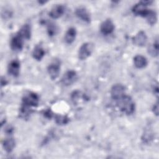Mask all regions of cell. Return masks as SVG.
Returning a JSON list of instances; mask_svg holds the SVG:
<instances>
[{"mask_svg":"<svg viewBox=\"0 0 159 159\" xmlns=\"http://www.w3.org/2000/svg\"><path fill=\"white\" fill-rule=\"evenodd\" d=\"M45 55V50L40 45H37L33 50L32 57L36 60H41Z\"/></svg>","mask_w":159,"mask_h":159,"instance_id":"cell-18","label":"cell"},{"mask_svg":"<svg viewBox=\"0 0 159 159\" xmlns=\"http://www.w3.org/2000/svg\"><path fill=\"white\" fill-rule=\"evenodd\" d=\"M148 52L151 56L154 57L158 55V42L157 39L148 47Z\"/></svg>","mask_w":159,"mask_h":159,"instance_id":"cell-21","label":"cell"},{"mask_svg":"<svg viewBox=\"0 0 159 159\" xmlns=\"http://www.w3.org/2000/svg\"><path fill=\"white\" fill-rule=\"evenodd\" d=\"M111 97L113 99L117 101L125 95V88L121 84H116L112 86L111 89Z\"/></svg>","mask_w":159,"mask_h":159,"instance_id":"cell-5","label":"cell"},{"mask_svg":"<svg viewBox=\"0 0 159 159\" xmlns=\"http://www.w3.org/2000/svg\"><path fill=\"white\" fill-rule=\"evenodd\" d=\"M145 17L146 18L148 23L150 25H154L156 24L157 21V13L152 11L149 9L147 14H146V16H145Z\"/></svg>","mask_w":159,"mask_h":159,"instance_id":"cell-20","label":"cell"},{"mask_svg":"<svg viewBox=\"0 0 159 159\" xmlns=\"http://www.w3.org/2000/svg\"><path fill=\"white\" fill-rule=\"evenodd\" d=\"M69 119L66 116H61V115H57L55 117V122L57 124L59 125H64L68 122Z\"/></svg>","mask_w":159,"mask_h":159,"instance_id":"cell-22","label":"cell"},{"mask_svg":"<svg viewBox=\"0 0 159 159\" xmlns=\"http://www.w3.org/2000/svg\"><path fill=\"white\" fill-rule=\"evenodd\" d=\"M153 91H154L155 94L157 96V97H158V86H156V87L154 88Z\"/></svg>","mask_w":159,"mask_h":159,"instance_id":"cell-26","label":"cell"},{"mask_svg":"<svg viewBox=\"0 0 159 159\" xmlns=\"http://www.w3.org/2000/svg\"><path fill=\"white\" fill-rule=\"evenodd\" d=\"M152 110H153V113H154L156 116H158V102H157L155 104H154Z\"/></svg>","mask_w":159,"mask_h":159,"instance_id":"cell-25","label":"cell"},{"mask_svg":"<svg viewBox=\"0 0 159 159\" xmlns=\"http://www.w3.org/2000/svg\"><path fill=\"white\" fill-rule=\"evenodd\" d=\"M94 47V44L91 42H86L82 44L78 51L79 59L84 60L88 58L93 53Z\"/></svg>","mask_w":159,"mask_h":159,"instance_id":"cell-3","label":"cell"},{"mask_svg":"<svg viewBox=\"0 0 159 159\" xmlns=\"http://www.w3.org/2000/svg\"><path fill=\"white\" fill-rule=\"evenodd\" d=\"M23 38L17 33L11 40V48L12 50L19 52L23 48Z\"/></svg>","mask_w":159,"mask_h":159,"instance_id":"cell-9","label":"cell"},{"mask_svg":"<svg viewBox=\"0 0 159 159\" xmlns=\"http://www.w3.org/2000/svg\"><path fill=\"white\" fill-rule=\"evenodd\" d=\"M133 43L138 47H143L147 42V36L145 32L140 30L132 37Z\"/></svg>","mask_w":159,"mask_h":159,"instance_id":"cell-8","label":"cell"},{"mask_svg":"<svg viewBox=\"0 0 159 159\" xmlns=\"http://www.w3.org/2000/svg\"><path fill=\"white\" fill-rule=\"evenodd\" d=\"M114 30V25L111 19H106L100 25V30L104 35L111 34Z\"/></svg>","mask_w":159,"mask_h":159,"instance_id":"cell-11","label":"cell"},{"mask_svg":"<svg viewBox=\"0 0 159 159\" xmlns=\"http://www.w3.org/2000/svg\"><path fill=\"white\" fill-rule=\"evenodd\" d=\"M77 79V74L74 70L66 71L61 78V83L65 86L71 85Z\"/></svg>","mask_w":159,"mask_h":159,"instance_id":"cell-7","label":"cell"},{"mask_svg":"<svg viewBox=\"0 0 159 159\" xmlns=\"http://www.w3.org/2000/svg\"><path fill=\"white\" fill-rule=\"evenodd\" d=\"M76 30L74 27H70L66 31L65 35V41L68 44L72 43L76 38Z\"/></svg>","mask_w":159,"mask_h":159,"instance_id":"cell-15","label":"cell"},{"mask_svg":"<svg viewBox=\"0 0 159 159\" xmlns=\"http://www.w3.org/2000/svg\"><path fill=\"white\" fill-rule=\"evenodd\" d=\"M76 16L85 22L89 23L91 21V17L89 13L85 7H80L75 11Z\"/></svg>","mask_w":159,"mask_h":159,"instance_id":"cell-12","label":"cell"},{"mask_svg":"<svg viewBox=\"0 0 159 159\" xmlns=\"http://www.w3.org/2000/svg\"><path fill=\"white\" fill-rule=\"evenodd\" d=\"M65 9V8L63 5L57 4L51 9L49 15L53 19H58L64 14Z\"/></svg>","mask_w":159,"mask_h":159,"instance_id":"cell-13","label":"cell"},{"mask_svg":"<svg viewBox=\"0 0 159 159\" xmlns=\"http://www.w3.org/2000/svg\"><path fill=\"white\" fill-rule=\"evenodd\" d=\"M152 1H140L137 4H135L132 7V12L136 16H139L145 17L149 9L147 8V6L150 5Z\"/></svg>","mask_w":159,"mask_h":159,"instance_id":"cell-2","label":"cell"},{"mask_svg":"<svg viewBox=\"0 0 159 159\" xmlns=\"http://www.w3.org/2000/svg\"><path fill=\"white\" fill-rule=\"evenodd\" d=\"M153 139V134L152 133L149 131V130H147L144 132V134H143V136L142 137V140L143 142L148 143H149Z\"/></svg>","mask_w":159,"mask_h":159,"instance_id":"cell-23","label":"cell"},{"mask_svg":"<svg viewBox=\"0 0 159 159\" xmlns=\"http://www.w3.org/2000/svg\"><path fill=\"white\" fill-rule=\"evenodd\" d=\"M117 106L119 109L127 115H130L135 111V103L130 96L124 95L117 100Z\"/></svg>","mask_w":159,"mask_h":159,"instance_id":"cell-1","label":"cell"},{"mask_svg":"<svg viewBox=\"0 0 159 159\" xmlns=\"http://www.w3.org/2000/svg\"><path fill=\"white\" fill-rule=\"evenodd\" d=\"M20 63L17 60L11 61L7 66V71L9 75L14 77L19 76L20 73Z\"/></svg>","mask_w":159,"mask_h":159,"instance_id":"cell-10","label":"cell"},{"mask_svg":"<svg viewBox=\"0 0 159 159\" xmlns=\"http://www.w3.org/2000/svg\"><path fill=\"white\" fill-rule=\"evenodd\" d=\"M32 112V110L31 109V107H29L28 106L22 104L21 107L20 108V111H19V115L20 117L23 119H27L29 117Z\"/></svg>","mask_w":159,"mask_h":159,"instance_id":"cell-19","label":"cell"},{"mask_svg":"<svg viewBox=\"0 0 159 159\" xmlns=\"http://www.w3.org/2000/svg\"><path fill=\"white\" fill-rule=\"evenodd\" d=\"M57 28L56 25L53 23H50L47 26V32L50 36H53L56 34Z\"/></svg>","mask_w":159,"mask_h":159,"instance_id":"cell-24","label":"cell"},{"mask_svg":"<svg viewBox=\"0 0 159 159\" xmlns=\"http://www.w3.org/2000/svg\"><path fill=\"white\" fill-rule=\"evenodd\" d=\"M24 39L29 40L31 37V28L30 26L26 24H24L17 32Z\"/></svg>","mask_w":159,"mask_h":159,"instance_id":"cell-16","label":"cell"},{"mask_svg":"<svg viewBox=\"0 0 159 159\" xmlns=\"http://www.w3.org/2000/svg\"><path fill=\"white\" fill-rule=\"evenodd\" d=\"M134 63L136 68L140 69L145 68L147 65L148 61L145 57L141 55H137L134 58Z\"/></svg>","mask_w":159,"mask_h":159,"instance_id":"cell-14","label":"cell"},{"mask_svg":"<svg viewBox=\"0 0 159 159\" xmlns=\"http://www.w3.org/2000/svg\"><path fill=\"white\" fill-rule=\"evenodd\" d=\"M60 63L58 60H54L47 67L48 73L52 80L56 79L60 73Z\"/></svg>","mask_w":159,"mask_h":159,"instance_id":"cell-6","label":"cell"},{"mask_svg":"<svg viewBox=\"0 0 159 159\" xmlns=\"http://www.w3.org/2000/svg\"><path fill=\"white\" fill-rule=\"evenodd\" d=\"M39 98L38 95L32 92H29L25 94L22 98V104L28 106L29 107H36L38 106Z\"/></svg>","mask_w":159,"mask_h":159,"instance_id":"cell-4","label":"cell"},{"mask_svg":"<svg viewBox=\"0 0 159 159\" xmlns=\"http://www.w3.org/2000/svg\"><path fill=\"white\" fill-rule=\"evenodd\" d=\"M16 145V142L12 138L5 139L2 142V147L4 150L7 153H11Z\"/></svg>","mask_w":159,"mask_h":159,"instance_id":"cell-17","label":"cell"}]
</instances>
